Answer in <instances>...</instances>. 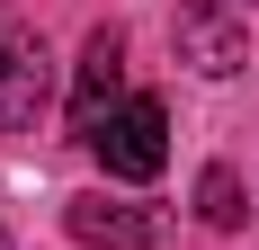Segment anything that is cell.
Returning a JSON list of instances; mask_svg holds the SVG:
<instances>
[{
  "label": "cell",
  "mask_w": 259,
  "mask_h": 250,
  "mask_svg": "<svg viewBox=\"0 0 259 250\" xmlns=\"http://www.w3.org/2000/svg\"><path fill=\"white\" fill-rule=\"evenodd\" d=\"M197 215H206L214 232H233L241 215H250V205H241V179L233 170H206V179H197Z\"/></svg>",
  "instance_id": "cell-6"
},
{
  "label": "cell",
  "mask_w": 259,
  "mask_h": 250,
  "mask_svg": "<svg viewBox=\"0 0 259 250\" xmlns=\"http://www.w3.org/2000/svg\"><path fill=\"white\" fill-rule=\"evenodd\" d=\"M0 250H9V241H0Z\"/></svg>",
  "instance_id": "cell-7"
},
{
  "label": "cell",
  "mask_w": 259,
  "mask_h": 250,
  "mask_svg": "<svg viewBox=\"0 0 259 250\" xmlns=\"http://www.w3.org/2000/svg\"><path fill=\"white\" fill-rule=\"evenodd\" d=\"M36 107H45V45L18 9H0V134L36 125Z\"/></svg>",
  "instance_id": "cell-3"
},
{
  "label": "cell",
  "mask_w": 259,
  "mask_h": 250,
  "mask_svg": "<svg viewBox=\"0 0 259 250\" xmlns=\"http://www.w3.org/2000/svg\"><path fill=\"white\" fill-rule=\"evenodd\" d=\"M90 152H99L107 179H161V161H170V116H161V99H125L116 116L90 134Z\"/></svg>",
  "instance_id": "cell-1"
},
{
  "label": "cell",
  "mask_w": 259,
  "mask_h": 250,
  "mask_svg": "<svg viewBox=\"0 0 259 250\" xmlns=\"http://www.w3.org/2000/svg\"><path fill=\"white\" fill-rule=\"evenodd\" d=\"M170 45H179V63H188V72L233 80L241 63H250V27H241L224 0H188L179 18H170Z\"/></svg>",
  "instance_id": "cell-2"
},
{
  "label": "cell",
  "mask_w": 259,
  "mask_h": 250,
  "mask_svg": "<svg viewBox=\"0 0 259 250\" xmlns=\"http://www.w3.org/2000/svg\"><path fill=\"white\" fill-rule=\"evenodd\" d=\"M116 80H125V36L116 27H99L90 45H80V80H72V134H99L107 116H116Z\"/></svg>",
  "instance_id": "cell-4"
},
{
  "label": "cell",
  "mask_w": 259,
  "mask_h": 250,
  "mask_svg": "<svg viewBox=\"0 0 259 250\" xmlns=\"http://www.w3.org/2000/svg\"><path fill=\"white\" fill-rule=\"evenodd\" d=\"M63 224H72V241H90V250H152L161 232H170V215H152V205H107V197H72Z\"/></svg>",
  "instance_id": "cell-5"
}]
</instances>
